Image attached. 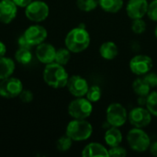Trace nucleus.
Segmentation results:
<instances>
[{
  "mask_svg": "<svg viewBox=\"0 0 157 157\" xmlns=\"http://www.w3.org/2000/svg\"><path fill=\"white\" fill-rule=\"evenodd\" d=\"M78 26L71 29L64 40L65 47L74 53H79L86 50L90 44V35L85 26Z\"/></svg>",
  "mask_w": 157,
  "mask_h": 157,
  "instance_id": "1",
  "label": "nucleus"
},
{
  "mask_svg": "<svg viewBox=\"0 0 157 157\" xmlns=\"http://www.w3.org/2000/svg\"><path fill=\"white\" fill-rule=\"evenodd\" d=\"M68 79L69 75L63 65L55 62L46 64L43 71V80L49 86L53 88H63L66 86Z\"/></svg>",
  "mask_w": 157,
  "mask_h": 157,
  "instance_id": "2",
  "label": "nucleus"
},
{
  "mask_svg": "<svg viewBox=\"0 0 157 157\" xmlns=\"http://www.w3.org/2000/svg\"><path fill=\"white\" fill-rule=\"evenodd\" d=\"M93 133V126L86 120L74 119L66 127L65 134L68 135L73 141L82 142L89 139Z\"/></svg>",
  "mask_w": 157,
  "mask_h": 157,
  "instance_id": "3",
  "label": "nucleus"
},
{
  "mask_svg": "<svg viewBox=\"0 0 157 157\" xmlns=\"http://www.w3.org/2000/svg\"><path fill=\"white\" fill-rule=\"evenodd\" d=\"M127 141L131 149L137 153L146 152L151 145L149 135L142 128L134 127L130 130L127 134Z\"/></svg>",
  "mask_w": 157,
  "mask_h": 157,
  "instance_id": "4",
  "label": "nucleus"
},
{
  "mask_svg": "<svg viewBox=\"0 0 157 157\" xmlns=\"http://www.w3.org/2000/svg\"><path fill=\"white\" fill-rule=\"evenodd\" d=\"M92 112V102L83 97L74 99L68 106V113L73 119L86 120L91 116Z\"/></svg>",
  "mask_w": 157,
  "mask_h": 157,
  "instance_id": "5",
  "label": "nucleus"
},
{
  "mask_svg": "<svg viewBox=\"0 0 157 157\" xmlns=\"http://www.w3.org/2000/svg\"><path fill=\"white\" fill-rule=\"evenodd\" d=\"M107 121L110 126L121 127L128 120V112L121 103H111L106 110Z\"/></svg>",
  "mask_w": 157,
  "mask_h": 157,
  "instance_id": "6",
  "label": "nucleus"
},
{
  "mask_svg": "<svg viewBox=\"0 0 157 157\" xmlns=\"http://www.w3.org/2000/svg\"><path fill=\"white\" fill-rule=\"evenodd\" d=\"M50 13L49 6L40 0L32 1L25 7L26 17L33 22H41L45 20Z\"/></svg>",
  "mask_w": 157,
  "mask_h": 157,
  "instance_id": "7",
  "label": "nucleus"
},
{
  "mask_svg": "<svg viewBox=\"0 0 157 157\" xmlns=\"http://www.w3.org/2000/svg\"><path fill=\"white\" fill-rule=\"evenodd\" d=\"M130 69L131 71L139 76H144L147 73L151 72L153 66H154V62L153 59L145 54H139L135 55L132 57L130 61Z\"/></svg>",
  "mask_w": 157,
  "mask_h": 157,
  "instance_id": "8",
  "label": "nucleus"
},
{
  "mask_svg": "<svg viewBox=\"0 0 157 157\" xmlns=\"http://www.w3.org/2000/svg\"><path fill=\"white\" fill-rule=\"evenodd\" d=\"M23 90L22 82L15 77H7L0 82V96L5 98L18 97Z\"/></svg>",
  "mask_w": 157,
  "mask_h": 157,
  "instance_id": "9",
  "label": "nucleus"
},
{
  "mask_svg": "<svg viewBox=\"0 0 157 157\" xmlns=\"http://www.w3.org/2000/svg\"><path fill=\"white\" fill-rule=\"evenodd\" d=\"M128 120L133 127L144 128L151 123L152 114L147 109H144L143 107H137L132 109L129 112Z\"/></svg>",
  "mask_w": 157,
  "mask_h": 157,
  "instance_id": "10",
  "label": "nucleus"
},
{
  "mask_svg": "<svg viewBox=\"0 0 157 157\" xmlns=\"http://www.w3.org/2000/svg\"><path fill=\"white\" fill-rule=\"evenodd\" d=\"M68 91L75 98H82L86 96L89 86L87 81L81 75H72L69 77L67 85Z\"/></svg>",
  "mask_w": 157,
  "mask_h": 157,
  "instance_id": "11",
  "label": "nucleus"
},
{
  "mask_svg": "<svg viewBox=\"0 0 157 157\" xmlns=\"http://www.w3.org/2000/svg\"><path fill=\"white\" fill-rule=\"evenodd\" d=\"M23 35L31 46H38L39 44L44 42L48 36V32L44 27L40 25H33L29 27Z\"/></svg>",
  "mask_w": 157,
  "mask_h": 157,
  "instance_id": "12",
  "label": "nucleus"
},
{
  "mask_svg": "<svg viewBox=\"0 0 157 157\" xmlns=\"http://www.w3.org/2000/svg\"><path fill=\"white\" fill-rule=\"evenodd\" d=\"M147 0H129L126 6V13L132 19L143 18L148 10Z\"/></svg>",
  "mask_w": 157,
  "mask_h": 157,
  "instance_id": "13",
  "label": "nucleus"
},
{
  "mask_svg": "<svg viewBox=\"0 0 157 157\" xmlns=\"http://www.w3.org/2000/svg\"><path fill=\"white\" fill-rule=\"evenodd\" d=\"M55 54L56 50L50 43L42 42L36 48V57L41 63L49 64L53 63L55 60Z\"/></svg>",
  "mask_w": 157,
  "mask_h": 157,
  "instance_id": "14",
  "label": "nucleus"
},
{
  "mask_svg": "<svg viewBox=\"0 0 157 157\" xmlns=\"http://www.w3.org/2000/svg\"><path fill=\"white\" fill-rule=\"evenodd\" d=\"M17 6L13 0L0 1V22L4 24L10 23L17 16Z\"/></svg>",
  "mask_w": 157,
  "mask_h": 157,
  "instance_id": "15",
  "label": "nucleus"
},
{
  "mask_svg": "<svg viewBox=\"0 0 157 157\" xmlns=\"http://www.w3.org/2000/svg\"><path fill=\"white\" fill-rule=\"evenodd\" d=\"M83 157H109V150L98 143L88 144L82 151Z\"/></svg>",
  "mask_w": 157,
  "mask_h": 157,
  "instance_id": "16",
  "label": "nucleus"
},
{
  "mask_svg": "<svg viewBox=\"0 0 157 157\" xmlns=\"http://www.w3.org/2000/svg\"><path fill=\"white\" fill-rule=\"evenodd\" d=\"M104 140L109 147L118 146L122 142V133L118 127L111 126L109 129L106 131Z\"/></svg>",
  "mask_w": 157,
  "mask_h": 157,
  "instance_id": "17",
  "label": "nucleus"
},
{
  "mask_svg": "<svg viewBox=\"0 0 157 157\" xmlns=\"http://www.w3.org/2000/svg\"><path fill=\"white\" fill-rule=\"evenodd\" d=\"M99 53L105 60H113L119 54V48L113 41H106L101 44L99 48Z\"/></svg>",
  "mask_w": 157,
  "mask_h": 157,
  "instance_id": "18",
  "label": "nucleus"
},
{
  "mask_svg": "<svg viewBox=\"0 0 157 157\" xmlns=\"http://www.w3.org/2000/svg\"><path fill=\"white\" fill-rule=\"evenodd\" d=\"M15 70V63L11 58L0 57V79H6L12 75Z\"/></svg>",
  "mask_w": 157,
  "mask_h": 157,
  "instance_id": "19",
  "label": "nucleus"
},
{
  "mask_svg": "<svg viewBox=\"0 0 157 157\" xmlns=\"http://www.w3.org/2000/svg\"><path fill=\"white\" fill-rule=\"evenodd\" d=\"M123 0H98L99 6L107 13H118L123 6Z\"/></svg>",
  "mask_w": 157,
  "mask_h": 157,
  "instance_id": "20",
  "label": "nucleus"
},
{
  "mask_svg": "<svg viewBox=\"0 0 157 157\" xmlns=\"http://www.w3.org/2000/svg\"><path fill=\"white\" fill-rule=\"evenodd\" d=\"M151 86L144 79V77H139L135 79L132 83V90L139 97H147L151 91Z\"/></svg>",
  "mask_w": 157,
  "mask_h": 157,
  "instance_id": "21",
  "label": "nucleus"
},
{
  "mask_svg": "<svg viewBox=\"0 0 157 157\" xmlns=\"http://www.w3.org/2000/svg\"><path fill=\"white\" fill-rule=\"evenodd\" d=\"M15 59L17 63L21 64H28L32 60V54L30 49L19 48L15 54Z\"/></svg>",
  "mask_w": 157,
  "mask_h": 157,
  "instance_id": "22",
  "label": "nucleus"
},
{
  "mask_svg": "<svg viewBox=\"0 0 157 157\" xmlns=\"http://www.w3.org/2000/svg\"><path fill=\"white\" fill-rule=\"evenodd\" d=\"M70 59H71V52L67 48H61L56 50L55 60H54L55 63L64 66L65 64L68 63Z\"/></svg>",
  "mask_w": 157,
  "mask_h": 157,
  "instance_id": "23",
  "label": "nucleus"
},
{
  "mask_svg": "<svg viewBox=\"0 0 157 157\" xmlns=\"http://www.w3.org/2000/svg\"><path fill=\"white\" fill-rule=\"evenodd\" d=\"M145 106L152 115L157 117V90L150 92L146 97Z\"/></svg>",
  "mask_w": 157,
  "mask_h": 157,
  "instance_id": "24",
  "label": "nucleus"
},
{
  "mask_svg": "<svg viewBox=\"0 0 157 157\" xmlns=\"http://www.w3.org/2000/svg\"><path fill=\"white\" fill-rule=\"evenodd\" d=\"M98 6V0H76V6L83 12H91Z\"/></svg>",
  "mask_w": 157,
  "mask_h": 157,
  "instance_id": "25",
  "label": "nucleus"
},
{
  "mask_svg": "<svg viewBox=\"0 0 157 157\" xmlns=\"http://www.w3.org/2000/svg\"><path fill=\"white\" fill-rule=\"evenodd\" d=\"M73 140L68 136V135H63L62 137H60L57 142H56V148L59 152L64 153L67 152L71 149L72 144H73Z\"/></svg>",
  "mask_w": 157,
  "mask_h": 157,
  "instance_id": "26",
  "label": "nucleus"
},
{
  "mask_svg": "<svg viewBox=\"0 0 157 157\" xmlns=\"http://www.w3.org/2000/svg\"><path fill=\"white\" fill-rule=\"evenodd\" d=\"M101 96H102V90H101L100 86H98L97 85L89 86V88L86 94V98L89 101H91L92 103H95V102H98V100H100Z\"/></svg>",
  "mask_w": 157,
  "mask_h": 157,
  "instance_id": "27",
  "label": "nucleus"
},
{
  "mask_svg": "<svg viewBox=\"0 0 157 157\" xmlns=\"http://www.w3.org/2000/svg\"><path fill=\"white\" fill-rule=\"evenodd\" d=\"M132 30L135 34H143L146 30V23L143 18L132 19Z\"/></svg>",
  "mask_w": 157,
  "mask_h": 157,
  "instance_id": "28",
  "label": "nucleus"
},
{
  "mask_svg": "<svg viewBox=\"0 0 157 157\" xmlns=\"http://www.w3.org/2000/svg\"><path fill=\"white\" fill-rule=\"evenodd\" d=\"M127 155V150L121 145L110 147L109 149V157H124Z\"/></svg>",
  "mask_w": 157,
  "mask_h": 157,
  "instance_id": "29",
  "label": "nucleus"
},
{
  "mask_svg": "<svg viewBox=\"0 0 157 157\" xmlns=\"http://www.w3.org/2000/svg\"><path fill=\"white\" fill-rule=\"evenodd\" d=\"M146 15L151 20L157 22V0H152L149 4Z\"/></svg>",
  "mask_w": 157,
  "mask_h": 157,
  "instance_id": "30",
  "label": "nucleus"
},
{
  "mask_svg": "<svg viewBox=\"0 0 157 157\" xmlns=\"http://www.w3.org/2000/svg\"><path fill=\"white\" fill-rule=\"evenodd\" d=\"M144 79L147 82V84H148L151 87L156 86L157 75L155 73H152V72L147 73L146 75H144Z\"/></svg>",
  "mask_w": 157,
  "mask_h": 157,
  "instance_id": "31",
  "label": "nucleus"
},
{
  "mask_svg": "<svg viewBox=\"0 0 157 157\" xmlns=\"http://www.w3.org/2000/svg\"><path fill=\"white\" fill-rule=\"evenodd\" d=\"M19 99L24 103H29L33 99V94L30 90H22L18 96Z\"/></svg>",
  "mask_w": 157,
  "mask_h": 157,
  "instance_id": "32",
  "label": "nucleus"
},
{
  "mask_svg": "<svg viewBox=\"0 0 157 157\" xmlns=\"http://www.w3.org/2000/svg\"><path fill=\"white\" fill-rule=\"evenodd\" d=\"M17 44H18V47L19 48H26V49H30L32 46L28 42L27 39L25 38L24 35L20 36L17 40Z\"/></svg>",
  "mask_w": 157,
  "mask_h": 157,
  "instance_id": "33",
  "label": "nucleus"
},
{
  "mask_svg": "<svg viewBox=\"0 0 157 157\" xmlns=\"http://www.w3.org/2000/svg\"><path fill=\"white\" fill-rule=\"evenodd\" d=\"M33 0H13V2L19 7H26L28 6Z\"/></svg>",
  "mask_w": 157,
  "mask_h": 157,
  "instance_id": "34",
  "label": "nucleus"
},
{
  "mask_svg": "<svg viewBox=\"0 0 157 157\" xmlns=\"http://www.w3.org/2000/svg\"><path fill=\"white\" fill-rule=\"evenodd\" d=\"M149 149H150V153H151V155H154V156L157 157V141H155V143H153V144H151V145H150Z\"/></svg>",
  "mask_w": 157,
  "mask_h": 157,
  "instance_id": "35",
  "label": "nucleus"
},
{
  "mask_svg": "<svg viewBox=\"0 0 157 157\" xmlns=\"http://www.w3.org/2000/svg\"><path fill=\"white\" fill-rule=\"evenodd\" d=\"M6 52V45H5L2 41H0V57L5 56Z\"/></svg>",
  "mask_w": 157,
  "mask_h": 157,
  "instance_id": "36",
  "label": "nucleus"
},
{
  "mask_svg": "<svg viewBox=\"0 0 157 157\" xmlns=\"http://www.w3.org/2000/svg\"><path fill=\"white\" fill-rule=\"evenodd\" d=\"M155 38L157 39V25L156 27H155Z\"/></svg>",
  "mask_w": 157,
  "mask_h": 157,
  "instance_id": "37",
  "label": "nucleus"
},
{
  "mask_svg": "<svg viewBox=\"0 0 157 157\" xmlns=\"http://www.w3.org/2000/svg\"><path fill=\"white\" fill-rule=\"evenodd\" d=\"M156 87H157V82H156Z\"/></svg>",
  "mask_w": 157,
  "mask_h": 157,
  "instance_id": "38",
  "label": "nucleus"
},
{
  "mask_svg": "<svg viewBox=\"0 0 157 157\" xmlns=\"http://www.w3.org/2000/svg\"><path fill=\"white\" fill-rule=\"evenodd\" d=\"M0 82H1V79H0Z\"/></svg>",
  "mask_w": 157,
  "mask_h": 157,
  "instance_id": "39",
  "label": "nucleus"
}]
</instances>
